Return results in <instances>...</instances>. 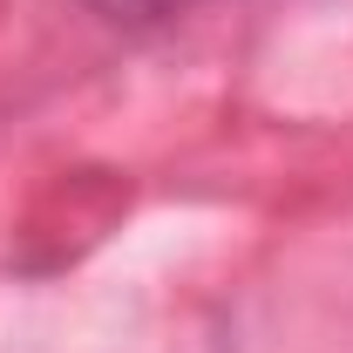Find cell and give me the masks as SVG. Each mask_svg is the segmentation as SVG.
I'll use <instances>...</instances> for the list:
<instances>
[{
	"label": "cell",
	"mask_w": 353,
	"mask_h": 353,
	"mask_svg": "<svg viewBox=\"0 0 353 353\" xmlns=\"http://www.w3.org/2000/svg\"><path fill=\"white\" fill-rule=\"evenodd\" d=\"M88 7H102L109 21H130V28H150V21H170V14L197 7V0H88Z\"/></svg>",
	"instance_id": "1"
}]
</instances>
